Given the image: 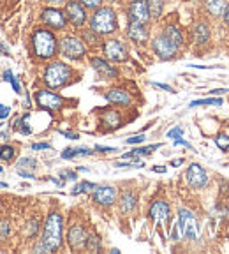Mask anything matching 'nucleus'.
Listing matches in <instances>:
<instances>
[{"label":"nucleus","instance_id":"1","mask_svg":"<svg viewBox=\"0 0 229 254\" xmlns=\"http://www.w3.org/2000/svg\"><path fill=\"white\" fill-rule=\"evenodd\" d=\"M28 48L32 59L39 64H46L58 57V34L52 28L37 25L30 30Z\"/></svg>","mask_w":229,"mask_h":254},{"label":"nucleus","instance_id":"2","mask_svg":"<svg viewBox=\"0 0 229 254\" xmlns=\"http://www.w3.org/2000/svg\"><path fill=\"white\" fill-rule=\"evenodd\" d=\"M74 79V69L67 60H58L53 59L43 65V72H41V81H43L44 88L50 90H62V88L69 87Z\"/></svg>","mask_w":229,"mask_h":254},{"label":"nucleus","instance_id":"3","mask_svg":"<svg viewBox=\"0 0 229 254\" xmlns=\"http://www.w3.org/2000/svg\"><path fill=\"white\" fill-rule=\"evenodd\" d=\"M63 226H65V219H63L62 212L53 208L50 214L46 215L41 228V242L46 247L48 254L57 253L63 247Z\"/></svg>","mask_w":229,"mask_h":254},{"label":"nucleus","instance_id":"4","mask_svg":"<svg viewBox=\"0 0 229 254\" xmlns=\"http://www.w3.org/2000/svg\"><path fill=\"white\" fill-rule=\"evenodd\" d=\"M87 25L94 32H97L101 37L114 36V34L120 30L118 12H116V9H114L113 5L103 4L97 9H94V11H90Z\"/></svg>","mask_w":229,"mask_h":254},{"label":"nucleus","instance_id":"5","mask_svg":"<svg viewBox=\"0 0 229 254\" xmlns=\"http://www.w3.org/2000/svg\"><path fill=\"white\" fill-rule=\"evenodd\" d=\"M58 57L67 62H83L88 57V48L78 34L63 32L58 36Z\"/></svg>","mask_w":229,"mask_h":254},{"label":"nucleus","instance_id":"6","mask_svg":"<svg viewBox=\"0 0 229 254\" xmlns=\"http://www.w3.org/2000/svg\"><path fill=\"white\" fill-rule=\"evenodd\" d=\"M39 25L52 28L57 34H60V32L63 34L69 28L65 12L60 5H43L39 11Z\"/></svg>","mask_w":229,"mask_h":254},{"label":"nucleus","instance_id":"7","mask_svg":"<svg viewBox=\"0 0 229 254\" xmlns=\"http://www.w3.org/2000/svg\"><path fill=\"white\" fill-rule=\"evenodd\" d=\"M101 52H103L104 59L113 64H123L129 60V46L125 41L116 36L104 37L103 44H101Z\"/></svg>","mask_w":229,"mask_h":254},{"label":"nucleus","instance_id":"8","mask_svg":"<svg viewBox=\"0 0 229 254\" xmlns=\"http://www.w3.org/2000/svg\"><path fill=\"white\" fill-rule=\"evenodd\" d=\"M150 48L159 60H173V59H176L178 53H180V48H178L170 37L164 36L161 30H159L154 37H150Z\"/></svg>","mask_w":229,"mask_h":254},{"label":"nucleus","instance_id":"9","mask_svg":"<svg viewBox=\"0 0 229 254\" xmlns=\"http://www.w3.org/2000/svg\"><path fill=\"white\" fill-rule=\"evenodd\" d=\"M176 224H178V230H180V235H182L183 240L192 242V240L198 238L199 222L192 210H189V208H178Z\"/></svg>","mask_w":229,"mask_h":254},{"label":"nucleus","instance_id":"10","mask_svg":"<svg viewBox=\"0 0 229 254\" xmlns=\"http://www.w3.org/2000/svg\"><path fill=\"white\" fill-rule=\"evenodd\" d=\"M34 103L39 110L48 111V113H57L63 108L65 99L55 90H50V88H39L34 94Z\"/></svg>","mask_w":229,"mask_h":254},{"label":"nucleus","instance_id":"11","mask_svg":"<svg viewBox=\"0 0 229 254\" xmlns=\"http://www.w3.org/2000/svg\"><path fill=\"white\" fill-rule=\"evenodd\" d=\"M63 12H65V18H67V23L71 28L74 30H79V28H83L85 25L88 23V11L79 0H67L65 4L62 5Z\"/></svg>","mask_w":229,"mask_h":254},{"label":"nucleus","instance_id":"12","mask_svg":"<svg viewBox=\"0 0 229 254\" xmlns=\"http://www.w3.org/2000/svg\"><path fill=\"white\" fill-rule=\"evenodd\" d=\"M125 18H127V21L150 25L152 18H150V12H148L146 0H127V4H125Z\"/></svg>","mask_w":229,"mask_h":254},{"label":"nucleus","instance_id":"13","mask_svg":"<svg viewBox=\"0 0 229 254\" xmlns=\"http://www.w3.org/2000/svg\"><path fill=\"white\" fill-rule=\"evenodd\" d=\"M123 34H125L127 39L132 44H136V46H146V44L150 43V37H152V32L148 25L134 23V21H127Z\"/></svg>","mask_w":229,"mask_h":254},{"label":"nucleus","instance_id":"14","mask_svg":"<svg viewBox=\"0 0 229 254\" xmlns=\"http://www.w3.org/2000/svg\"><path fill=\"white\" fill-rule=\"evenodd\" d=\"M87 237H88L87 228H85L81 222H74V224H71V226H69L67 235H65V240H63V242L67 244V247L72 251V253H76V251H83L85 249Z\"/></svg>","mask_w":229,"mask_h":254},{"label":"nucleus","instance_id":"15","mask_svg":"<svg viewBox=\"0 0 229 254\" xmlns=\"http://www.w3.org/2000/svg\"><path fill=\"white\" fill-rule=\"evenodd\" d=\"M88 64H90V67L104 79H114V78H118L120 76L118 67H116L113 62H110V60L104 59V57L88 55Z\"/></svg>","mask_w":229,"mask_h":254},{"label":"nucleus","instance_id":"16","mask_svg":"<svg viewBox=\"0 0 229 254\" xmlns=\"http://www.w3.org/2000/svg\"><path fill=\"white\" fill-rule=\"evenodd\" d=\"M92 201L97 206H103V208H110L116 203L118 198V190L113 186H95V189L90 192Z\"/></svg>","mask_w":229,"mask_h":254},{"label":"nucleus","instance_id":"17","mask_svg":"<svg viewBox=\"0 0 229 254\" xmlns=\"http://www.w3.org/2000/svg\"><path fill=\"white\" fill-rule=\"evenodd\" d=\"M185 180H187V186L192 187V189H205L208 187V173L206 170L198 163H192L189 164V168L185 170Z\"/></svg>","mask_w":229,"mask_h":254},{"label":"nucleus","instance_id":"18","mask_svg":"<svg viewBox=\"0 0 229 254\" xmlns=\"http://www.w3.org/2000/svg\"><path fill=\"white\" fill-rule=\"evenodd\" d=\"M190 39H192L194 46H205L212 39V27L208 21L199 20L190 27Z\"/></svg>","mask_w":229,"mask_h":254},{"label":"nucleus","instance_id":"19","mask_svg":"<svg viewBox=\"0 0 229 254\" xmlns=\"http://www.w3.org/2000/svg\"><path fill=\"white\" fill-rule=\"evenodd\" d=\"M148 217L155 222V224H164L170 221L171 217V206L166 199H155L148 208Z\"/></svg>","mask_w":229,"mask_h":254},{"label":"nucleus","instance_id":"20","mask_svg":"<svg viewBox=\"0 0 229 254\" xmlns=\"http://www.w3.org/2000/svg\"><path fill=\"white\" fill-rule=\"evenodd\" d=\"M104 99L108 101L113 106H120V108H127L132 104V95L125 90V88L120 87H113L104 94Z\"/></svg>","mask_w":229,"mask_h":254},{"label":"nucleus","instance_id":"21","mask_svg":"<svg viewBox=\"0 0 229 254\" xmlns=\"http://www.w3.org/2000/svg\"><path fill=\"white\" fill-rule=\"evenodd\" d=\"M118 201V208L123 215H129L138 208V194L134 190H123L122 194L116 198Z\"/></svg>","mask_w":229,"mask_h":254},{"label":"nucleus","instance_id":"22","mask_svg":"<svg viewBox=\"0 0 229 254\" xmlns=\"http://www.w3.org/2000/svg\"><path fill=\"white\" fill-rule=\"evenodd\" d=\"M101 126L106 127L108 131H114L122 126V113L116 110H103L101 113Z\"/></svg>","mask_w":229,"mask_h":254},{"label":"nucleus","instance_id":"23","mask_svg":"<svg viewBox=\"0 0 229 254\" xmlns=\"http://www.w3.org/2000/svg\"><path fill=\"white\" fill-rule=\"evenodd\" d=\"M161 32L164 34V36H168L171 41H173L174 44H176L180 50H182L183 46H185V36H183L182 28L178 27V25L174 23H166L164 27L161 28Z\"/></svg>","mask_w":229,"mask_h":254},{"label":"nucleus","instance_id":"24","mask_svg":"<svg viewBox=\"0 0 229 254\" xmlns=\"http://www.w3.org/2000/svg\"><path fill=\"white\" fill-rule=\"evenodd\" d=\"M78 36L83 39V43L87 44L88 50H90V48H101V44H103V39H104V37H101L97 32H94L90 27H87V25H85L83 28H79Z\"/></svg>","mask_w":229,"mask_h":254},{"label":"nucleus","instance_id":"25","mask_svg":"<svg viewBox=\"0 0 229 254\" xmlns=\"http://www.w3.org/2000/svg\"><path fill=\"white\" fill-rule=\"evenodd\" d=\"M28 119H30V113L25 111L21 115L14 117V120L11 122V129L14 132H20L21 136H30L32 134V126L28 124Z\"/></svg>","mask_w":229,"mask_h":254},{"label":"nucleus","instance_id":"26","mask_svg":"<svg viewBox=\"0 0 229 254\" xmlns=\"http://www.w3.org/2000/svg\"><path fill=\"white\" fill-rule=\"evenodd\" d=\"M228 0H203V7L210 18H222Z\"/></svg>","mask_w":229,"mask_h":254},{"label":"nucleus","instance_id":"27","mask_svg":"<svg viewBox=\"0 0 229 254\" xmlns=\"http://www.w3.org/2000/svg\"><path fill=\"white\" fill-rule=\"evenodd\" d=\"M41 228H43V222H41L39 217H30L25 222L23 235H25V238H27V242H34V240H36L37 235L41 233Z\"/></svg>","mask_w":229,"mask_h":254},{"label":"nucleus","instance_id":"28","mask_svg":"<svg viewBox=\"0 0 229 254\" xmlns=\"http://www.w3.org/2000/svg\"><path fill=\"white\" fill-rule=\"evenodd\" d=\"M168 0H146V5H148V12H150L152 21H159L164 16L166 11Z\"/></svg>","mask_w":229,"mask_h":254},{"label":"nucleus","instance_id":"29","mask_svg":"<svg viewBox=\"0 0 229 254\" xmlns=\"http://www.w3.org/2000/svg\"><path fill=\"white\" fill-rule=\"evenodd\" d=\"M88 155H94V150L87 147H67L62 150V159H74V157H88Z\"/></svg>","mask_w":229,"mask_h":254},{"label":"nucleus","instance_id":"30","mask_svg":"<svg viewBox=\"0 0 229 254\" xmlns=\"http://www.w3.org/2000/svg\"><path fill=\"white\" fill-rule=\"evenodd\" d=\"M162 147V143H157V145H148V147H138L134 148V150L127 152V154H123L122 157L123 159H138V157H145V155H150L154 154L157 148Z\"/></svg>","mask_w":229,"mask_h":254},{"label":"nucleus","instance_id":"31","mask_svg":"<svg viewBox=\"0 0 229 254\" xmlns=\"http://www.w3.org/2000/svg\"><path fill=\"white\" fill-rule=\"evenodd\" d=\"M16 155H18V150H16V147L12 145V143H2L0 145V161L2 163H14L16 161Z\"/></svg>","mask_w":229,"mask_h":254},{"label":"nucleus","instance_id":"32","mask_svg":"<svg viewBox=\"0 0 229 254\" xmlns=\"http://www.w3.org/2000/svg\"><path fill=\"white\" fill-rule=\"evenodd\" d=\"M85 249L88 253H101L103 251V240L97 233H88L87 244H85Z\"/></svg>","mask_w":229,"mask_h":254},{"label":"nucleus","instance_id":"33","mask_svg":"<svg viewBox=\"0 0 229 254\" xmlns=\"http://www.w3.org/2000/svg\"><path fill=\"white\" fill-rule=\"evenodd\" d=\"M2 78H4L9 85H11L12 90H14L18 95L23 94V87H21V85H20V79L16 78V74H14V72H12V69H5V71L2 72Z\"/></svg>","mask_w":229,"mask_h":254},{"label":"nucleus","instance_id":"34","mask_svg":"<svg viewBox=\"0 0 229 254\" xmlns=\"http://www.w3.org/2000/svg\"><path fill=\"white\" fill-rule=\"evenodd\" d=\"M95 186H97V184L88 182V180H83V182H78L74 187H72L71 194H72V196H78V194H90L92 190L95 189Z\"/></svg>","mask_w":229,"mask_h":254},{"label":"nucleus","instance_id":"35","mask_svg":"<svg viewBox=\"0 0 229 254\" xmlns=\"http://www.w3.org/2000/svg\"><path fill=\"white\" fill-rule=\"evenodd\" d=\"M224 104V99L221 97H206V99H196L189 104L190 108H196V106H222Z\"/></svg>","mask_w":229,"mask_h":254},{"label":"nucleus","instance_id":"36","mask_svg":"<svg viewBox=\"0 0 229 254\" xmlns=\"http://www.w3.org/2000/svg\"><path fill=\"white\" fill-rule=\"evenodd\" d=\"M12 233V226L9 219H0V242H5Z\"/></svg>","mask_w":229,"mask_h":254},{"label":"nucleus","instance_id":"37","mask_svg":"<svg viewBox=\"0 0 229 254\" xmlns=\"http://www.w3.org/2000/svg\"><path fill=\"white\" fill-rule=\"evenodd\" d=\"M16 166L21 168V170H30L34 171L37 168V161L34 157H21L16 161Z\"/></svg>","mask_w":229,"mask_h":254},{"label":"nucleus","instance_id":"38","mask_svg":"<svg viewBox=\"0 0 229 254\" xmlns=\"http://www.w3.org/2000/svg\"><path fill=\"white\" fill-rule=\"evenodd\" d=\"M215 145H217L221 150L228 152L229 150V136L228 134H219L217 138H215Z\"/></svg>","mask_w":229,"mask_h":254},{"label":"nucleus","instance_id":"39","mask_svg":"<svg viewBox=\"0 0 229 254\" xmlns=\"http://www.w3.org/2000/svg\"><path fill=\"white\" fill-rule=\"evenodd\" d=\"M60 180H62L63 184L67 182H76L78 180V173L76 171H60Z\"/></svg>","mask_w":229,"mask_h":254},{"label":"nucleus","instance_id":"40","mask_svg":"<svg viewBox=\"0 0 229 254\" xmlns=\"http://www.w3.org/2000/svg\"><path fill=\"white\" fill-rule=\"evenodd\" d=\"M116 168H143L145 163L139 161V159H134V161H130V163H114Z\"/></svg>","mask_w":229,"mask_h":254},{"label":"nucleus","instance_id":"41","mask_svg":"<svg viewBox=\"0 0 229 254\" xmlns=\"http://www.w3.org/2000/svg\"><path fill=\"white\" fill-rule=\"evenodd\" d=\"M79 2H81V4L88 9V11H94V9H97L99 5L104 4L103 0H79Z\"/></svg>","mask_w":229,"mask_h":254},{"label":"nucleus","instance_id":"42","mask_svg":"<svg viewBox=\"0 0 229 254\" xmlns=\"http://www.w3.org/2000/svg\"><path fill=\"white\" fill-rule=\"evenodd\" d=\"M12 110L11 106H7V104H2L0 103V120H7L9 117H11Z\"/></svg>","mask_w":229,"mask_h":254},{"label":"nucleus","instance_id":"43","mask_svg":"<svg viewBox=\"0 0 229 254\" xmlns=\"http://www.w3.org/2000/svg\"><path fill=\"white\" fill-rule=\"evenodd\" d=\"M52 143H32L30 150H52Z\"/></svg>","mask_w":229,"mask_h":254},{"label":"nucleus","instance_id":"44","mask_svg":"<svg viewBox=\"0 0 229 254\" xmlns=\"http://www.w3.org/2000/svg\"><path fill=\"white\" fill-rule=\"evenodd\" d=\"M150 85H154L155 88H161V90H164V92H170V94H174V88L173 87H170L168 83H161V81H152Z\"/></svg>","mask_w":229,"mask_h":254},{"label":"nucleus","instance_id":"45","mask_svg":"<svg viewBox=\"0 0 229 254\" xmlns=\"http://www.w3.org/2000/svg\"><path fill=\"white\" fill-rule=\"evenodd\" d=\"M145 139H146L145 134H138V136H130V138H127L125 143L127 145H139V143H143Z\"/></svg>","mask_w":229,"mask_h":254},{"label":"nucleus","instance_id":"46","mask_svg":"<svg viewBox=\"0 0 229 254\" xmlns=\"http://www.w3.org/2000/svg\"><path fill=\"white\" fill-rule=\"evenodd\" d=\"M16 173L20 175V177H23V179H36V171L21 170V168H18V170H16Z\"/></svg>","mask_w":229,"mask_h":254},{"label":"nucleus","instance_id":"47","mask_svg":"<svg viewBox=\"0 0 229 254\" xmlns=\"http://www.w3.org/2000/svg\"><path fill=\"white\" fill-rule=\"evenodd\" d=\"M183 134V129L180 126H176V127H173V129H170L168 131V138H178V136H182Z\"/></svg>","mask_w":229,"mask_h":254},{"label":"nucleus","instance_id":"48","mask_svg":"<svg viewBox=\"0 0 229 254\" xmlns=\"http://www.w3.org/2000/svg\"><path fill=\"white\" fill-rule=\"evenodd\" d=\"M32 251H34V253H44V254H48V251H46V247L43 246V242H41V240H37L36 244H34V246H32Z\"/></svg>","mask_w":229,"mask_h":254},{"label":"nucleus","instance_id":"49","mask_svg":"<svg viewBox=\"0 0 229 254\" xmlns=\"http://www.w3.org/2000/svg\"><path fill=\"white\" fill-rule=\"evenodd\" d=\"M174 147H180V145H182V147H185V148H192V145H190V143H187L185 139L182 138V136H178V138H174Z\"/></svg>","mask_w":229,"mask_h":254},{"label":"nucleus","instance_id":"50","mask_svg":"<svg viewBox=\"0 0 229 254\" xmlns=\"http://www.w3.org/2000/svg\"><path fill=\"white\" fill-rule=\"evenodd\" d=\"M95 152H103V154H111V152H116V148L113 147H101V145H95Z\"/></svg>","mask_w":229,"mask_h":254},{"label":"nucleus","instance_id":"51","mask_svg":"<svg viewBox=\"0 0 229 254\" xmlns=\"http://www.w3.org/2000/svg\"><path fill=\"white\" fill-rule=\"evenodd\" d=\"M58 132L62 136H65V138H69V139H78L79 138V134L78 132H71V131H62V129H58Z\"/></svg>","mask_w":229,"mask_h":254},{"label":"nucleus","instance_id":"52","mask_svg":"<svg viewBox=\"0 0 229 254\" xmlns=\"http://www.w3.org/2000/svg\"><path fill=\"white\" fill-rule=\"evenodd\" d=\"M44 5H63L67 0H41Z\"/></svg>","mask_w":229,"mask_h":254},{"label":"nucleus","instance_id":"53","mask_svg":"<svg viewBox=\"0 0 229 254\" xmlns=\"http://www.w3.org/2000/svg\"><path fill=\"white\" fill-rule=\"evenodd\" d=\"M222 18H224V23L228 25V28H229V0H228V4H226V9H224V14H222Z\"/></svg>","mask_w":229,"mask_h":254},{"label":"nucleus","instance_id":"54","mask_svg":"<svg viewBox=\"0 0 229 254\" xmlns=\"http://www.w3.org/2000/svg\"><path fill=\"white\" fill-rule=\"evenodd\" d=\"M0 55H2V57H7V55H11V52H9V48L5 46L4 43H0Z\"/></svg>","mask_w":229,"mask_h":254},{"label":"nucleus","instance_id":"55","mask_svg":"<svg viewBox=\"0 0 229 254\" xmlns=\"http://www.w3.org/2000/svg\"><path fill=\"white\" fill-rule=\"evenodd\" d=\"M152 171H155V173H166L168 168L166 166H154L152 168Z\"/></svg>","mask_w":229,"mask_h":254},{"label":"nucleus","instance_id":"56","mask_svg":"<svg viewBox=\"0 0 229 254\" xmlns=\"http://www.w3.org/2000/svg\"><path fill=\"white\" fill-rule=\"evenodd\" d=\"M104 4H108V5H116V4H122V0H103Z\"/></svg>","mask_w":229,"mask_h":254},{"label":"nucleus","instance_id":"57","mask_svg":"<svg viewBox=\"0 0 229 254\" xmlns=\"http://www.w3.org/2000/svg\"><path fill=\"white\" fill-rule=\"evenodd\" d=\"M183 164V159H174V161H171V166L176 168V166H182Z\"/></svg>","mask_w":229,"mask_h":254},{"label":"nucleus","instance_id":"58","mask_svg":"<svg viewBox=\"0 0 229 254\" xmlns=\"http://www.w3.org/2000/svg\"><path fill=\"white\" fill-rule=\"evenodd\" d=\"M226 92H228L226 88H219V90H214L212 94H226Z\"/></svg>","mask_w":229,"mask_h":254},{"label":"nucleus","instance_id":"59","mask_svg":"<svg viewBox=\"0 0 229 254\" xmlns=\"http://www.w3.org/2000/svg\"><path fill=\"white\" fill-rule=\"evenodd\" d=\"M9 187V184H5V182H0V189H7Z\"/></svg>","mask_w":229,"mask_h":254},{"label":"nucleus","instance_id":"60","mask_svg":"<svg viewBox=\"0 0 229 254\" xmlns=\"http://www.w3.org/2000/svg\"><path fill=\"white\" fill-rule=\"evenodd\" d=\"M2 173H4V168H2V166H0V175H2Z\"/></svg>","mask_w":229,"mask_h":254}]
</instances>
